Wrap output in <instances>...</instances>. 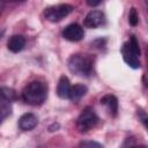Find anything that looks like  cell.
Listing matches in <instances>:
<instances>
[{
	"label": "cell",
	"instance_id": "cell-1",
	"mask_svg": "<svg viewBox=\"0 0 148 148\" xmlns=\"http://www.w3.org/2000/svg\"><path fill=\"white\" fill-rule=\"evenodd\" d=\"M46 96L47 86L40 81H32L28 83L22 91L23 101L30 105H40L46 99Z\"/></svg>",
	"mask_w": 148,
	"mask_h": 148
},
{
	"label": "cell",
	"instance_id": "cell-2",
	"mask_svg": "<svg viewBox=\"0 0 148 148\" xmlns=\"http://www.w3.org/2000/svg\"><path fill=\"white\" fill-rule=\"evenodd\" d=\"M68 69L79 76H89L92 72V60L86 54H73L67 61Z\"/></svg>",
	"mask_w": 148,
	"mask_h": 148
},
{
	"label": "cell",
	"instance_id": "cell-3",
	"mask_svg": "<svg viewBox=\"0 0 148 148\" xmlns=\"http://www.w3.org/2000/svg\"><path fill=\"white\" fill-rule=\"evenodd\" d=\"M121 54H123V58L125 60V62L136 69V68H140V47H139V43H138V39L135 38V36H131L130 40L124 43L123 47H121Z\"/></svg>",
	"mask_w": 148,
	"mask_h": 148
},
{
	"label": "cell",
	"instance_id": "cell-4",
	"mask_svg": "<svg viewBox=\"0 0 148 148\" xmlns=\"http://www.w3.org/2000/svg\"><path fill=\"white\" fill-rule=\"evenodd\" d=\"M16 99V92L8 87L0 88V123L12 112V102Z\"/></svg>",
	"mask_w": 148,
	"mask_h": 148
},
{
	"label": "cell",
	"instance_id": "cell-5",
	"mask_svg": "<svg viewBox=\"0 0 148 148\" xmlns=\"http://www.w3.org/2000/svg\"><path fill=\"white\" fill-rule=\"evenodd\" d=\"M98 123V117L95 112V110L90 106H87L82 110L80 116L76 120V126L80 132H87L96 126Z\"/></svg>",
	"mask_w": 148,
	"mask_h": 148
},
{
	"label": "cell",
	"instance_id": "cell-6",
	"mask_svg": "<svg viewBox=\"0 0 148 148\" xmlns=\"http://www.w3.org/2000/svg\"><path fill=\"white\" fill-rule=\"evenodd\" d=\"M73 10V6L68 3H60L56 6H51L45 9L44 16L50 22H59L62 18H65L68 14H71Z\"/></svg>",
	"mask_w": 148,
	"mask_h": 148
},
{
	"label": "cell",
	"instance_id": "cell-7",
	"mask_svg": "<svg viewBox=\"0 0 148 148\" xmlns=\"http://www.w3.org/2000/svg\"><path fill=\"white\" fill-rule=\"evenodd\" d=\"M62 36L65 39L69 40V42H79L83 38L84 32H83V28L77 24V23H72L68 24L64 30H62Z\"/></svg>",
	"mask_w": 148,
	"mask_h": 148
},
{
	"label": "cell",
	"instance_id": "cell-8",
	"mask_svg": "<svg viewBox=\"0 0 148 148\" xmlns=\"http://www.w3.org/2000/svg\"><path fill=\"white\" fill-rule=\"evenodd\" d=\"M105 23V16L102 12L99 10H91L87 14V16L84 17L83 24L86 28L89 29H96L101 25H103Z\"/></svg>",
	"mask_w": 148,
	"mask_h": 148
},
{
	"label": "cell",
	"instance_id": "cell-9",
	"mask_svg": "<svg viewBox=\"0 0 148 148\" xmlns=\"http://www.w3.org/2000/svg\"><path fill=\"white\" fill-rule=\"evenodd\" d=\"M38 119L34 113H24L20 120H18V126L23 131H30L37 126Z\"/></svg>",
	"mask_w": 148,
	"mask_h": 148
},
{
	"label": "cell",
	"instance_id": "cell-10",
	"mask_svg": "<svg viewBox=\"0 0 148 148\" xmlns=\"http://www.w3.org/2000/svg\"><path fill=\"white\" fill-rule=\"evenodd\" d=\"M24 45H25V38L22 35H13L7 42L8 50L14 53H17L21 50H23Z\"/></svg>",
	"mask_w": 148,
	"mask_h": 148
},
{
	"label": "cell",
	"instance_id": "cell-11",
	"mask_svg": "<svg viewBox=\"0 0 148 148\" xmlns=\"http://www.w3.org/2000/svg\"><path fill=\"white\" fill-rule=\"evenodd\" d=\"M101 103L106 108L111 116H116L118 112V99L113 95H105L101 98Z\"/></svg>",
	"mask_w": 148,
	"mask_h": 148
},
{
	"label": "cell",
	"instance_id": "cell-12",
	"mask_svg": "<svg viewBox=\"0 0 148 148\" xmlns=\"http://www.w3.org/2000/svg\"><path fill=\"white\" fill-rule=\"evenodd\" d=\"M71 83L67 76L62 75L60 76L57 86V95L60 98H68L69 97V91H71Z\"/></svg>",
	"mask_w": 148,
	"mask_h": 148
},
{
	"label": "cell",
	"instance_id": "cell-13",
	"mask_svg": "<svg viewBox=\"0 0 148 148\" xmlns=\"http://www.w3.org/2000/svg\"><path fill=\"white\" fill-rule=\"evenodd\" d=\"M87 87L84 84H75L73 87H71V91H69V99L73 102H77L80 101L86 94H87Z\"/></svg>",
	"mask_w": 148,
	"mask_h": 148
},
{
	"label": "cell",
	"instance_id": "cell-14",
	"mask_svg": "<svg viewBox=\"0 0 148 148\" xmlns=\"http://www.w3.org/2000/svg\"><path fill=\"white\" fill-rule=\"evenodd\" d=\"M128 22H130V24L133 25V27H135V25L138 24V22H139V15H138V12H136V9H135L134 7L130 9Z\"/></svg>",
	"mask_w": 148,
	"mask_h": 148
},
{
	"label": "cell",
	"instance_id": "cell-15",
	"mask_svg": "<svg viewBox=\"0 0 148 148\" xmlns=\"http://www.w3.org/2000/svg\"><path fill=\"white\" fill-rule=\"evenodd\" d=\"M79 148H103V146L96 141H89V140H84L81 141L79 145Z\"/></svg>",
	"mask_w": 148,
	"mask_h": 148
},
{
	"label": "cell",
	"instance_id": "cell-16",
	"mask_svg": "<svg viewBox=\"0 0 148 148\" xmlns=\"http://www.w3.org/2000/svg\"><path fill=\"white\" fill-rule=\"evenodd\" d=\"M101 3V1H88V5L89 6H97V5H99Z\"/></svg>",
	"mask_w": 148,
	"mask_h": 148
},
{
	"label": "cell",
	"instance_id": "cell-17",
	"mask_svg": "<svg viewBox=\"0 0 148 148\" xmlns=\"http://www.w3.org/2000/svg\"><path fill=\"white\" fill-rule=\"evenodd\" d=\"M2 8H3V2H0V13L2 12Z\"/></svg>",
	"mask_w": 148,
	"mask_h": 148
},
{
	"label": "cell",
	"instance_id": "cell-18",
	"mask_svg": "<svg viewBox=\"0 0 148 148\" xmlns=\"http://www.w3.org/2000/svg\"><path fill=\"white\" fill-rule=\"evenodd\" d=\"M133 148H147L146 146H136V147H133Z\"/></svg>",
	"mask_w": 148,
	"mask_h": 148
},
{
	"label": "cell",
	"instance_id": "cell-19",
	"mask_svg": "<svg viewBox=\"0 0 148 148\" xmlns=\"http://www.w3.org/2000/svg\"><path fill=\"white\" fill-rule=\"evenodd\" d=\"M2 34H3V31H1V32H0V38H1V36H2Z\"/></svg>",
	"mask_w": 148,
	"mask_h": 148
}]
</instances>
